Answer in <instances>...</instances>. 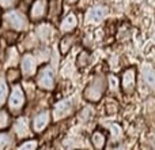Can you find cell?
Instances as JSON below:
<instances>
[{"mask_svg":"<svg viewBox=\"0 0 155 150\" xmlns=\"http://www.w3.org/2000/svg\"><path fill=\"white\" fill-rule=\"evenodd\" d=\"M52 123V112L49 109H42L37 112L31 119V130L33 134H42L49 128Z\"/></svg>","mask_w":155,"mask_h":150,"instance_id":"10","label":"cell"},{"mask_svg":"<svg viewBox=\"0 0 155 150\" xmlns=\"http://www.w3.org/2000/svg\"><path fill=\"white\" fill-rule=\"evenodd\" d=\"M38 67H40V64H38L34 53L26 52V53H23L21 56V60H19V70H21L23 79H31V78H34V75L37 74Z\"/></svg>","mask_w":155,"mask_h":150,"instance_id":"7","label":"cell"},{"mask_svg":"<svg viewBox=\"0 0 155 150\" xmlns=\"http://www.w3.org/2000/svg\"><path fill=\"white\" fill-rule=\"evenodd\" d=\"M94 113H95V111H94L93 107H90V105L83 107L82 109L78 112V120L82 121V123H87V121H90L91 119L94 118Z\"/></svg>","mask_w":155,"mask_h":150,"instance_id":"24","label":"cell"},{"mask_svg":"<svg viewBox=\"0 0 155 150\" xmlns=\"http://www.w3.org/2000/svg\"><path fill=\"white\" fill-rule=\"evenodd\" d=\"M16 141L18 139H16L12 131H8V130H2L0 131V150L16 148Z\"/></svg>","mask_w":155,"mask_h":150,"instance_id":"14","label":"cell"},{"mask_svg":"<svg viewBox=\"0 0 155 150\" xmlns=\"http://www.w3.org/2000/svg\"><path fill=\"white\" fill-rule=\"evenodd\" d=\"M106 15H107V7H105V5H94V7L87 10L84 19H86V23L97 25L102 19H105Z\"/></svg>","mask_w":155,"mask_h":150,"instance_id":"11","label":"cell"},{"mask_svg":"<svg viewBox=\"0 0 155 150\" xmlns=\"http://www.w3.org/2000/svg\"><path fill=\"white\" fill-rule=\"evenodd\" d=\"M22 55L19 53V49L15 45H10L4 52V56H3V66L5 68L10 67H19V60H21Z\"/></svg>","mask_w":155,"mask_h":150,"instance_id":"12","label":"cell"},{"mask_svg":"<svg viewBox=\"0 0 155 150\" xmlns=\"http://www.w3.org/2000/svg\"><path fill=\"white\" fill-rule=\"evenodd\" d=\"M61 8H63V0H49V8H48L46 19H49L52 23L56 22L60 18Z\"/></svg>","mask_w":155,"mask_h":150,"instance_id":"16","label":"cell"},{"mask_svg":"<svg viewBox=\"0 0 155 150\" xmlns=\"http://www.w3.org/2000/svg\"><path fill=\"white\" fill-rule=\"evenodd\" d=\"M74 44H75V34L74 33H67L61 37L59 41V52L60 55H67L68 52L72 49Z\"/></svg>","mask_w":155,"mask_h":150,"instance_id":"17","label":"cell"},{"mask_svg":"<svg viewBox=\"0 0 155 150\" xmlns=\"http://www.w3.org/2000/svg\"><path fill=\"white\" fill-rule=\"evenodd\" d=\"M27 104V94L21 83H14L10 87L7 98V108L14 116H18L23 112Z\"/></svg>","mask_w":155,"mask_h":150,"instance_id":"2","label":"cell"},{"mask_svg":"<svg viewBox=\"0 0 155 150\" xmlns=\"http://www.w3.org/2000/svg\"><path fill=\"white\" fill-rule=\"evenodd\" d=\"M19 0H0V8L3 11L10 10V8H15Z\"/></svg>","mask_w":155,"mask_h":150,"instance_id":"27","label":"cell"},{"mask_svg":"<svg viewBox=\"0 0 155 150\" xmlns=\"http://www.w3.org/2000/svg\"><path fill=\"white\" fill-rule=\"evenodd\" d=\"M107 90V77L102 73L94 74L83 90V98L91 104H97L104 98Z\"/></svg>","mask_w":155,"mask_h":150,"instance_id":"1","label":"cell"},{"mask_svg":"<svg viewBox=\"0 0 155 150\" xmlns=\"http://www.w3.org/2000/svg\"><path fill=\"white\" fill-rule=\"evenodd\" d=\"M118 109H120V104H118L117 100L114 97H107L106 101H105V112H106V115L109 116L116 115L118 112Z\"/></svg>","mask_w":155,"mask_h":150,"instance_id":"23","label":"cell"},{"mask_svg":"<svg viewBox=\"0 0 155 150\" xmlns=\"http://www.w3.org/2000/svg\"><path fill=\"white\" fill-rule=\"evenodd\" d=\"M11 131L14 132V135L16 137L18 141H22L25 138H29L33 135V130H31V121L29 120V118L23 115H18L15 119L12 120L11 124Z\"/></svg>","mask_w":155,"mask_h":150,"instance_id":"6","label":"cell"},{"mask_svg":"<svg viewBox=\"0 0 155 150\" xmlns=\"http://www.w3.org/2000/svg\"><path fill=\"white\" fill-rule=\"evenodd\" d=\"M153 41L155 43V32H154V34H153Z\"/></svg>","mask_w":155,"mask_h":150,"instance_id":"31","label":"cell"},{"mask_svg":"<svg viewBox=\"0 0 155 150\" xmlns=\"http://www.w3.org/2000/svg\"><path fill=\"white\" fill-rule=\"evenodd\" d=\"M5 79L10 85H14V83H18L21 82L22 79V73L19 70V67H10L5 70V74H4Z\"/></svg>","mask_w":155,"mask_h":150,"instance_id":"21","label":"cell"},{"mask_svg":"<svg viewBox=\"0 0 155 150\" xmlns=\"http://www.w3.org/2000/svg\"><path fill=\"white\" fill-rule=\"evenodd\" d=\"M8 93H10V83L7 82L4 74H0V108L7 104Z\"/></svg>","mask_w":155,"mask_h":150,"instance_id":"20","label":"cell"},{"mask_svg":"<svg viewBox=\"0 0 155 150\" xmlns=\"http://www.w3.org/2000/svg\"><path fill=\"white\" fill-rule=\"evenodd\" d=\"M90 60H91V55L88 51H82L76 57V66L79 68H84L90 64Z\"/></svg>","mask_w":155,"mask_h":150,"instance_id":"26","label":"cell"},{"mask_svg":"<svg viewBox=\"0 0 155 150\" xmlns=\"http://www.w3.org/2000/svg\"><path fill=\"white\" fill-rule=\"evenodd\" d=\"M2 23H4L5 27H8V29L14 30L16 33H23L29 27L30 19L22 11L16 10V8H10V10H5L3 12Z\"/></svg>","mask_w":155,"mask_h":150,"instance_id":"3","label":"cell"},{"mask_svg":"<svg viewBox=\"0 0 155 150\" xmlns=\"http://www.w3.org/2000/svg\"><path fill=\"white\" fill-rule=\"evenodd\" d=\"M2 8H0V26H2V19H3V12H2Z\"/></svg>","mask_w":155,"mask_h":150,"instance_id":"30","label":"cell"},{"mask_svg":"<svg viewBox=\"0 0 155 150\" xmlns=\"http://www.w3.org/2000/svg\"><path fill=\"white\" fill-rule=\"evenodd\" d=\"M107 87H110L112 90H118L120 89V79L113 77V75L112 77H107Z\"/></svg>","mask_w":155,"mask_h":150,"instance_id":"28","label":"cell"},{"mask_svg":"<svg viewBox=\"0 0 155 150\" xmlns=\"http://www.w3.org/2000/svg\"><path fill=\"white\" fill-rule=\"evenodd\" d=\"M90 142L93 145L94 149H104L106 146V142H107V137L102 130H95V131L91 134V138H90Z\"/></svg>","mask_w":155,"mask_h":150,"instance_id":"18","label":"cell"},{"mask_svg":"<svg viewBox=\"0 0 155 150\" xmlns=\"http://www.w3.org/2000/svg\"><path fill=\"white\" fill-rule=\"evenodd\" d=\"M38 146H40V143H38L37 139H34V138H25V139H22L19 143H16V149H21V150H34L37 149Z\"/></svg>","mask_w":155,"mask_h":150,"instance_id":"25","label":"cell"},{"mask_svg":"<svg viewBox=\"0 0 155 150\" xmlns=\"http://www.w3.org/2000/svg\"><path fill=\"white\" fill-rule=\"evenodd\" d=\"M14 115L8 111V108L2 107L0 108V131L2 130H8L12 124Z\"/></svg>","mask_w":155,"mask_h":150,"instance_id":"19","label":"cell"},{"mask_svg":"<svg viewBox=\"0 0 155 150\" xmlns=\"http://www.w3.org/2000/svg\"><path fill=\"white\" fill-rule=\"evenodd\" d=\"M35 78V85L37 89L42 91H52L56 87V79H54V70L52 66L46 64H41L37 70V74L34 75Z\"/></svg>","mask_w":155,"mask_h":150,"instance_id":"4","label":"cell"},{"mask_svg":"<svg viewBox=\"0 0 155 150\" xmlns=\"http://www.w3.org/2000/svg\"><path fill=\"white\" fill-rule=\"evenodd\" d=\"M34 33H35V36H37L40 43H46V41L52 37V34H53V26H52L51 23L42 22V23H40L37 26V29H35Z\"/></svg>","mask_w":155,"mask_h":150,"instance_id":"15","label":"cell"},{"mask_svg":"<svg viewBox=\"0 0 155 150\" xmlns=\"http://www.w3.org/2000/svg\"><path fill=\"white\" fill-rule=\"evenodd\" d=\"M143 79H144L146 85H148L151 89H155V70L150 66H144L142 68Z\"/></svg>","mask_w":155,"mask_h":150,"instance_id":"22","label":"cell"},{"mask_svg":"<svg viewBox=\"0 0 155 150\" xmlns=\"http://www.w3.org/2000/svg\"><path fill=\"white\" fill-rule=\"evenodd\" d=\"M137 83V71L135 67H128L123 71L120 78V89L125 96H131L135 93Z\"/></svg>","mask_w":155,"mask_h":150,"instance_id":"8","label":"cell"},{"mask_svg":"<svg viewBox=\"0 0 155 150\" xmlns=\"http://www.w3.org/2000/svg\"><path fill=\"white\" fill-rule=\"evenodd\" d=\"M110 135L112 138H117V137H121V127L118 124H110Z\"/></svg>","mask_w":155,"mask_h":150,"instance_id":"29","label":"cell"},{"mask_svg":"<svg viewBox=\"0 0 155 150\" xmlns=\"http://www.w3.org/2000/svg\"><path fill=\"white\" fill-rule=\"evenodd\" d=\"M49 0H33L29 5V19L30 22L40 23L48 16Z\"/></svg>","mask_w":155,"mask_h":150,"instance_id":"9","label":"cell"},{"mask_svg":"<svg viewBox=\"0 0 155 150\" xmlns=\"http://www.w3.org/2000/svg\"><path fill=\"white\" fill-rule=\"evenodd\" d=\"M52 121L54 123H60V121L68 119L74 112H75V108H74V104L71 100H59L56 101V104L52 108Z\"/></svg>","mask_w":155,"mask_h":150,"instance_id":"5","label":"cell"},{"mask_svg":"<svg viewBox=\"0 0 155 150\" xmlns=\"http://www.w3.org/2000/svg\"><path fill=\"white\" fill-rule=\"evenodd\" d=\"M78 15L75 12H68L67 15H64L60 21L59 25V30L63 33V34H67V33H74L75 29L78 27Z\"/></svg>","mask_w":155,"mask_h":150,"instance_id":"13","label":"cell"}]
</instances>
